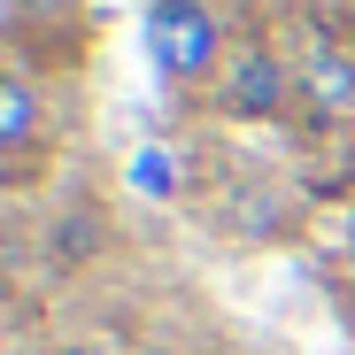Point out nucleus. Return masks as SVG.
<instances>
[{
	"label": "nucleus",
	"instance_id": "f257e3e1",
	"mask_svg": "<svg viewBox=\"0 0 355 355\" xmlns=\"http://www.w3.org/2000/svg\"><path fill=\"white\" fill-rule=\"evenodd\" d=\"M147 54H155V70L170 85L209 93L216 70H224V54H232V39H224L209 0H155L147 8Z\"/></svg>",
	"mask_w": 355,
	"mask_h": 355
},
{
	"label": "nucleus",
	"instance_id": "20e7f679",
	"mask_svg": "<svg viewBox=\"0 0 355 355\" xmlns=\"http://www.w3.org/2000/svg\"><path fill=\"white\" fill-rule=\"evenodd\" d=\"M293 93L309 116H355V54L340 39H309L293 54Z\"/></svg>",
	"mask_w": 355,
	"mask_h": 355
},
{
	"label": "nucleus",
	"instance_id": "7ed1b4c3",
	"mask_svg": "<svg viewBox=\"0 0 355 355\" xmlns=\"http://www.w3.org/2000/svg\"><path fill=\"white\" fill-rule=\"evenodd\" d=\"M46 155V85L24 54H0V170H31Z\"/></svg>",
	"mask_w": 355,
	"mask_h": 355
},
{
	"label": "nucleus",
	"instance_id": "f03ea898",
	"mask_svg": "<svg viewBox=\"0 0 355 355\" xmlns=\"http://www.w3.org/2000/svg\"><path fill=\"white\" fill-rule=\"evenodd\" d=\"M209 101L232 116V124H278V116L302 101V93H293V54H278L270 39H232Z\"/></svg>",
	"mask_w": 355,
	"mask_h": 355
},
{
	"label": "nucleus",
	"instance_id": "39448f33",
	"mask_svg": "<svg viewBox=\"0 0 355 355\" xmlns=\"http://www.w3.org/2000/svg\"><path fill=\"white\" fill-rule=\"evenodd\" d=\"M8 24H16V46L31 54H78L85 46V0H8Z\"/></svg>",
	"mask_w": 355,
	"mask_h": 355
},
{
	"label": "nucleus",
	"instance_id": "6e6552de",
	"mask_svg": "<svg viewBox=\"0 0 355 355\" xmlns=\"http://www.w3.org/2000/svg\"><path fill=\"white\" fill-rule=\"evenodd\" d=\"M0 355H8V332H0Z\"/></svg>",
	"mask_w": 355,
	"mask_h": 355
},
{
	"label": "nucleus",
	"instance_id": "423d86ee",
	"mask_svg": "<svg viewBox=\"0 0 355 355\" xmlns=\"http://www.w3.org/2000/svg\"><path fill=\"white\" fill-rule=\"evenodd\" d=\"M46 355H124V347H108V340H62V347H46Z\"/></svg>",
	"mask_w": 355,
	"mask_h": 355
},
{
	"label": "nucleus",
	"instance_id": "1a4fd4ad",
	"mask_svg": "<svg viewBox=\"0 0 355 355\" xmlns=\"http://www.w3.org/2000/svg\"><path fill=\"white\" fill-rule=\"evenodd\" d=\"M347 263H355V240H347Z\"/></svg>",
	"mask_w": 355,
	"mask_h": 355
},
{
	"label": "nucleus",
	"instance_id": "0eeeda50",
	"mask_svg": "<svg viewBox=\"0 0 355 355\" xmlns=\"http://www.w3.org/2000/svg\"><path fill=\"white\" fill-rule=\"evenodd\" d=\"M132 355H186V347H178V340H139Z\"/></svg>",
	"mask_w": 355,
	"mask_h": 355
}]
</instances>
